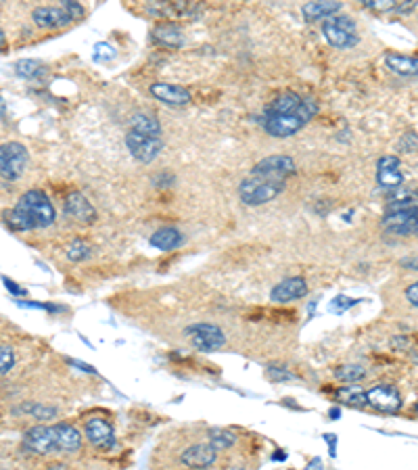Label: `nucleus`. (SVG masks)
I'll return each instance as SVG.
<instances>
[{
    "label": "nucleus",
    "instance_id": "1",
    "mask_svg": "<svg viewBox=\"0 0 418 470\" xmlns=\"http://www.w3.org/2000/svg\"><path fill=\"white\" fill-rule=\"evenodd\" d=\"M57 213L42 190H28L19 197L17 205L7 215V226L17 232H30L38 228H48L54 222Z\"/></svg>",
    "mask_w": 418,
    "mask_h": 470
},
{
    "label": "nucleus",
    "instance_id": "2",
    "mask_svg": "<svg viewBox=\"0 0 418 470\" xmlns=\"http://www.w3.org/2000/svg\"><path fill=\"white\" fill-rule=\"evenodd\" d=\"M285 190L283 180H272V178H261V176H249L247 180L241 182L239 186V197L245 205H263L276 199Z\"/></svg>",
    "mask_w": 418,
    "mask_h": 470
},
{
    "label": "nucleus",
    "instance_id": "3",
    "mask_svg": "<svg viewBox=\"0 0 418 470\" xmlns=\"http://www.w3.org/2000/svg\"><path fill=\"white\" fill-rule=\"evenodd\" d=\"M188 337H190V343L195 349L199 351H216V349H222L226 345V335L220 326L216 324H209V322H197V324H190L186 326L184 331Z\"/></svg>",
    "mask_w": 418,
    "mask_h": 470
},
{
    "label": "nucleus",
    "instance_id": "4",
    "mask_svg": "<svg viewBox=\"0 0 418 470\" xmlns=\"http://www.w3.org/2000/svg\"><path fill=\"white\" fill-rule=\"evenodd\" d=\"M28 166V148L19 142H7L0 148V174L5 180H17Z\"/></svg>",
    "mask_w": 418,
    "mask_h": 470
},
{
    "label": "nucleus",
    "instance_id": "5",
    "mask_svg": "<svg viewBox=\"0 0 418 470\" xmlns=\"http://www.w3.org/2000/svg\"><path fill=\"white\" fill-rule=\"evenodd\" d=\"M23 447L32 453H40V456H48V453H59V439H57V429L46 427V424H38L26 431L23 435Z\"/></svg>",
    "mask_w": 418,
    "mask_h": 470
},
{
    "label": "nucleus",
    "instance_id": "6",
    "mask_svg": "<svg viewBox=\"0 0 418 470\" xmlns=\"http://www.w3.org/2000/svg\"><path fill=\"white\" fill-rule=\"evenodd\" d=\"M126 146L132 153L134 159L143 161V164H151L153 159H157V157H159V153L163 148V142H161V138H151V136H143L138 132L128 130Z\"/></svg>",
    "mask_w": 418,
    "mask_h": 470
},
{
    "label": "nucleus",
    "instance_id": "7",
    "mask_svg": "<svg viewBox=\"0 0 418 470\" xmlns=\"http://www.w3.org/2000/svg\"><path fill=\"white\" fill-rule=\"evenodd\" d=\"M291 174H295V161L289 155H272L261 159L257 166H253L251 176L272 178V180H287Z\"/></svg>",
    "mask_w": 418,
    "mask_h": 470
},
{
    "label": "nucleus",
    "instance_id": "8",
    "mask_svg": "<svg viewBox=\"0 0 418 470\" xmlns=\"http://www.w3.org/2000/svg\"><path fill=\"white\" fill-rule=\"evenodd\" d=\"M366 402L372 410L383 414H397L401 410V398L393 384H375L366 391Z\"/></svg>",
    "mask_w": 418,
    "mask_h": 470
},
{
    "label": "nucleus",
    "instance_id": "9",
    "mask_svg": "<svg viewBox=\"0 0 418 470\" xmlns=\"http://www.w3.org/2000/svg\"><path fill=\"white\" fill-rule=\"evenodd\" d=\"M84 437L101 451H109L115 447L113 424L105 418H88L84 424Z\"/></svg>",
    "mask_w": 418,
    "mask_h": 470
},
{
    "label": "nucleus",
    "instance_id": "10",
    "mask_svg": "<svg viewBox=\"0 0 418 470\" xmlns=\"http://www.w3.org/2000/svg\"><path fill=\"white\" fill-rule=\"evenodd\" d=\"M306 124H308V119L303 115H299V113H293V115H266L263 117V128L274 138H289L295 132H299Z\"/></svg>",
    "mask_w": 418,
    "mask_h": 470
},
{
    "label": "nucleus",
    "instance_id": "11",
    "mask_svg": "<svg viewBox=\"0 0 418 470\" xmlns=\"http://www.w3.org/2000/svg\"><path fill=\"white\" fill-rule=\"evenodd\" d=\"M381 226L389 234H397V237H410L416 234L418 226V207L408 209V211H395V213H385L381 219Z\"/></svg>",
    "mask_w": 418,
    "mask_h": 470
},
{
    "label": "nucleus",
    "instance_id": "12",
    "mask_svg": "<svg viewBox=\"0 0 418 470\" xmlns=\"http://www.w3.org/2000/svg\"><path fill=\"white\" fill-rule=\"evenodd\" d=\"M218 458V449L212 443H195L186 447L180 456L182 464L192 468V470H205L209 468Z\"/></svg>",
    "mask_w": 418,
    "mask_h": 470
},
{
    "label": "nucleus",
    "instance_id": "13",
    "mask_svg": "<svg viewBox=\"0 0 418 470\" xmlns=\"http://www.w3.org/2000/svg\"><path fill=\"white\" fill-rule=\"evenodd\" d=\"M404 182V174L399 172V159L395 155H383L377 164V184L381 188L397 190Z\"/></svg>",
    "mask_w": 418,
    "mask_h": 470
},
{
    "label": "nucleus",
    "instance_id": "14",
    "mask_svg": "<svg viewBox=\"0 0 418 470\" xmlns=\"http://www.w3.org/2000/svg\"><path fill=\"white\" fill-rule=\"evenodd\" d=\"M63 209H65V215H69L72 219H78V222H84V224H92L97 219V209L92 207V203L78 190L69 193L65 197V203H63Z\"/></svg>",
    "mask_w": 418,
    "mask_h": 470
},
{
    "label": "nucleus",
    "instance_id": "15",
    "mask_svg": "<svg viewBox=\"0 0 418 470\" xmlns=\"http://www.w3.org/2000/svg\"><path fill=\"white\" fill-rule=\"evenodd\" d=\"M306 295H308V282H306V278L293 276V278H287L283 282H278L272 288L270 299L274 303H289V301H297V299H301Z\"/></svg>",
    "mask_w": 418,
    "mask_h": 470
},
{
    "label": "nucleus",
    "instance_id": "16",
    "mask_svg": "<svg viewBox=\"0 0 418 470\" xmlns=\"http://www.w3.org/2000/svg\"><path fill=\"white\" fill-rule=\"evenodd\" d=\"M32 19L42 30H57V28H63L74 21L61 5L59 7H38L32 11Z\"/></svg>",
    "mask_w": 418,
    "mask_h": 470
},
{
    "label": "nucleus",
    "instance_id": "17",
    "mask_svg": "<svg viewBox=\"0 0 418 470\" xmlns=\"http://www.w3.org/2000/svg\"><path fill=\"white\" fill-rule=\"evenodd\" d=\"M149 90H151V95L155 99H159L161 103L172 105V107H182V105H188L190 103V92L184 86H178V84L155 82Z\"/></svg>",
    "mask_w": 418,
    "mask_h": 470
},
{
    "label": "nucleus",
    "instance_id": "18",
    "mask_svg": "<svg viewBox=\"0 0 418 470\" xmlns=\"http://www.w3.org/2000/svg\"><path fill=\"white\" fill-rule=\"evenodd\" d=\"M322 34L326 38L328 44H332L335 48H352L360 42V36H356V32H350V30H343L339 26H335L330 19L324 21L322 26Z\"/></svg>",
    "mask_w": 418,
    "mask_h": 470
},
{
    "label": "nucleus",
    "instance_id": "19",
    "mask_svg": "<svg viewBox=\"0 0 418 470\" xmlns=\"http://www.w3.org/2000/svg\"><path fill=\"white\" fill-rule=\"evenodd\" d=\"M182 241H184L182 234L176 228H159L157 232H153V237L149 239L151 247H155L159 251H172V249L180 247Z\"/></svg>",
    "mask_w": 418,
    "mask_h": 470
},
{
    "label": "nucleus",
    "instance_id": "20",
    "mask_svg": "<svg viewBox=\"0 0 418 470\" xmlns=\"http://www.w3.org/2000/svg\"><path fill=\"white\" fill-rule=\"evenodd\" d=\"M57 429V439H59V447L61 451H78L80 445H82V435L76 427L67 424V422H61V424H54Z\"/></svg>",
    "mask_w": 418,
    "mask_h": 470
},
{
    "label": "nucleus",
    "instance_id": "21",
    "mask_svg": "<svg viewBox=\"0 0 418 470\" xmlns=\"http://www.w3.org/2000/svg\"><path fill=\"white\" fill-rule=\"evenodd\" d=\"M130 130L143 134V136H151V138H159L161 136L159 121L153 115H149V113H134L130 117Z\"/></svg>",
    "mask_w": 418,
    "mask_h": 470
},
{
    "label": "nucleus",
    "instance_id": "22",
    "mask_svg": "<svg viewBox=\"0 0 418 470\" xmlns=\"http://www.w3.org/2000/svg\"><path fill=\"white\" fill-rule=\"evenodd\" d=\"M153 36L159 44H163L168 48H180L184 44V34L176 23H159L153 30Z\"/></svg>",
    "mask_w": 418,
    "mask_h": 470
},
{
    "label": "nucleus",
    "instance_id": "23",
    "mask_svg": "<svg viewBox=\"0 0 418 470\" xmlns=\"http://www.w3.org/2000/svg\"><path fill=\"white\" fill-rule=\"evenodd\" d=\"M337 11H341V3H308V5L301 7L306 21L330 19V17H335Z\"/></svg>",
    "mask_w": 418,
    "mask_h": 470
},
{
    "label": "nucleus",
    "instance_id": "24",
    "mask_svg": "<svg viewBox=\"0 0 418 470\" xmlns=\"http://www.w3.org/2000/svg\"><path fill=\"white\" fill-rule=\"evenodd\" d=\"M387 67L397 75H418V57H406V55H387L385 57Z\"/></svg>",
    "mask_w": 418,
    "mask_h": 470
},
{
    "label": "nucleus",
    "instance_id": "25",
    "mask_svg": "<svg viewBox=\"0 0 418 470\" xmlns=\"http://www.w3.org/2000/svg\"><path fill=\"white\" fill-rule=\"evenodd\" d=\"M335 400L347 406H354V408H362L368 406L366 402V391L360 386H341L335 391Z\"/></svg>",
    "mask_w": 418,
    "mask_h": 470
},
{
    "label": "nucleus",
    "instance_id": "26",
    "mask_svg": "<svg viewBox=\"0 0 418 470\" xmlns=\"http://www.w3.org/2000/svg\"><path fill=\"white\" fill-rule=\"evenodd\" d=\"M15 73L19 77H23V80H38V77H42L46 73V69L36 59H21L15 63Z\"/></svg>",
    "mask_w": 418,
    "mask_h": 470
},
{
    "label": "nucleus",
    "instance_id": "27",
    "mask_svg": "<svg viewBox=\"0 0 418 470\" xmlns=\"http://www.w3.org/2000/svg\"><path fill=\"white\" fill-rule=\"evenodd\" d=\"M366 376V370L360 364H343L335 368V378L341 382H360Z\"/></svg>",
    "mask_w": 418,
    "mask_h": 470
},
{
    "label": "nucleus",
    "instance_id": "28",
    "mask_svg": "<svg viewBox=\"0 0 418 470\" xmlns=\"http://www.w3.org/2000/svg\"><path fill=\"white\" fill-rule=\"evenodd\" d=\"M207 437H209V443H212L218 451L232 447L237 443V439H239L237 433H232L228 429H212V431L207 433Z\"/></svg>",
    "mask_w": 418,
    "mask_h": 470
},
{
    "label": "nucleus",
    "instance_id": "29",
    "mask_svg": "<svg viewBox=\"0 0 418 470\" xmlns=\"http://www.w3.org/2000/svg\"><path fill=\"white\" fill-rule=\"evenodd\" d=\"M90 255H92V249L84 241H80V239H76L72 245L67 247V260L69 262H84Z\"/></svg>",
    "mask_w": 418,
    "mask_h": 470
},
{
    "label": "nucleus",
    "instance_id": "30",
    "mask_svg": "<svg viewBox=\"0 0 418 470\" xmlns=\"http://www.w3.org/2000/svg\"><path fill=\"white\" fill-rule=\"evenodd\" d=\"M21 412L34 416L36 420H52L57 416V408H50V406H44V404H30V406H23Z\"/></svg>",
    "mask_w": 418,
    "mask_h": 470
},
{
    "label": "nucleus",
    "instance_id": "31",
    "mask_svg": "<svg viewBox=\"0 0 418 470\" xmlns=\"http://www.w3.org/2000/svg\"><path fill=\"white\" fill-rule=\"evenodd\" d=\"M115 57H117V52H115V48H113L111 44H107V42H99V44H94L92 59H94L97 63H109V61H113Z\"/></svg>",
    "mask_w": 418,
    "mask_h": 470
},
{
    "label": "nucleus",
    "instance_id": "32",
    "mask_svg": "<svg viewBox=\"0 0 418 470\" xmlns=\"http://www.w3.org/2000/svg\"><path fill=\"white\" fill-rule=\"evenodd\" d=\"M15 366V353L9 345H3L0 347V374L7 376Z\"/></svg>",
    "mask_w": 418,
    "mask_h": 470
},
{
    "label": "nucleus",
    "instance_id": "33",
    "mask_svg": "<svg viewBox=\"0 0 418 470\" xmlns=\"http://www.w3.org/2000/svg\"><path fill=\"white\" fill-rule=\"evenodd\" d=\"M364 7L377 13H391V11L395 13L397 3H393V0H364Z\"/></svg>",
    "mask_w": 418,
    "mask_h": 470
},
{
    "label": "nucleus",
    "instance_id": "34",
    "mask_svg": "<svg viewBox=\"0 0 418 470\" xmlns=\"http://www.w3.org/2000/svg\"><path fill=\"white\" fill-rule=\"evenodd\" d=\"M61 7L69 13V17H72L74 21H80V19L86 17V9L80 3H74V0H63Z\"/></svg>",
    "mask_w": 418,
    "mask_h": 470
},
{
    "label": "nucleus",
    "instance_id": "35",
    "mask_svg": "<svg viewBox=\"0 0 418 470\" xmlns=\"http://www.w3.org/2000/svg\"><path fill=\"white\" fill-rule=\"evenodd\" d=\"M356 303H360L358 299H350V297H343V295H339V297H335L332 301H330V311H335V313H343V311H347L350 307H354Z\"/></svg>",
    "mask_w": 418,
    "mask_h": 470
},
{
    "label": "nucleus",
    "instance_id": "36",
    "mask_svg": "<svg viewBox=\"0 0 418 470\" xmlns=\"http://www.w3.org/2000/svg\"><path fill=\"white\" fill-rule=\"evenodd\" d=\"M330 21H332L335 26L343 28V30L356 32V21H354L352 17H345V15H335V17H330Z\"/></svg>",
    "mask_w": 418,
    "mask_h": 470
},
{
    "label": "nucleus",
    "instance_id": "37",
    "mask_svg": "<svg viewBox=\"0 0 418 470\" xmlns=\"http://www.w3.org/2000/svg\"><path fill=\"white\" fill-rule=\"evenodd\" d=\"M406 299H408L410 305L418 307V282H414V284H410V286L406 288Z\"/></svg>",
    "mask_w": 418,
    "mask_h": 470
},
{
    "label": "nucleus",
    "instance_id": "38",
    "mask_svg": "<svg viewBox=\"0 0 418 470\" xmlns=\"http://www.w3.org/2000/svg\"><path fill=\"white\" fill-rule=\"evenodd\" d=\"M416 0H401V3H397L395 7V13H410L412 9H416Z\"/></svg>",
    "mask_w": 418,
    "mask_h": 470
},
{
    "label": "nucleus",
    "instance_id": "39",
    "mask_svg": "<svg viewBox=\"0 0 418 470\" xmlns=\"http://www.w3.org/2000/svg\"><path fill=\"white\" fill-rule=\"evenodd\" d=\"M3 282H5V286H7V291L9 293H13V295H23V288H19V284H15L13 280H9L7 276L3 278Z\"/></svg>",
    "mask_w": 418,
    "mask_h": 470
},
{
    "label": "nucleus",
    "instance_id": "40",
    "mask_svg": "<svg viewBox=\"0 0 418 470\" xmlns=\"http://www.w3.org/2000/svg\"><path fill=\"white\" fill-rule=\"evenodd\" d=\"M67 364H72V366H76V368H82V370H84V372H88V374H97L94 366H88V364H84V362H78V360H67Z\"/></svg>",
    "mask_w": 418,
    "mask_h": 470
},
{
    "label": "nucleus",
    "instance_id": "41",
    "mask_svg": "<svg viewBox=\"0 0 418 470\" xmlns=\"http://www.w3.org/2000/svg\"><path fill=\"white\" fill-rule=\"evenodd\" d=\"M324 441L330 445V456L335 458V456H337V453H335V451H337V439H335V435H324Z\"/></svg>",
    "mask_w": 418,
    "mask_h": 470
},
{
    "label": "nucleus",
    "instance_id": "42",
    "mask_svg": "<svg viewBox=\"0 0 418 470\" xmlns=\"http://www.w3.org/2000/svg\"><path fill=\"white\" fill-rule=\"evenodd\" d=\"M401 266L404 268H410L414 272H418V260H401Z\"/></svg>",
    "mask_w": 418,
    "mask_h": 470
},
{
    "label": "nucleus",
    "instance_id": "43",
    "mask_svg": "<svg viewBox=\"0 0 418 470\" xmlns=\"http://www.w3.org/2000/svg\"><path fill=\"white\" fill-rule=\"evenodd\" d=\"M272 460H274V462H276V460H278V462H283V460H287V453H285L283 449H278V451H274Z\"/></svg>",
    "mask_w": 418,
    "mask_h": 470
},
{
    "label": "nucleus",
    "instance_id": "44",
    "mask_svg": "<svg viewBox=\"0 0 418 470\" xmlns=\"http://www.w3.org/2000/svg\"><path fill=\"white\" fill-rule=\"evenodd\" d=\"M46 470H67V466H65V464H59V462H57V464H50V466H48Z\"/></svg>",
    "mask_w": 418,
    "mask_h": 470
},
{
    "label": "nucleus",
    "instance_id": "45",
    "mask_svg": "<svg viewBox=\"0 0 418 470\" xmlns=\"http://www.w3.org/2000/svg\"><path fill=\"white\" fill-rule=\"evenodd\" d=\"M328 416H330L332 420H337V418L341 416V410H339V408H332V410L328 412Z\"/></svg>",
    "mask_w": 418,
    "mask_h": 470
},
{
    "label": "nucleus",
    "instance_id": "46",
    "mask_svg": "<svg viewBox=\"0 0 418 470\" xmlns=\"http://www.w3.org/2000/svg\"><path fill=\"white\" fill-rule=\"evenodd\" d=\"M410 358H412V362H416V364H418V349H416V351H412V353H410Z\"/></svg>",
    "mask_w": 418,
    "mask_h": 470
},
{
    "label": "nucleus",
    "instance_id": "47",
    "mask_svg": "<svg viewBox=\"0 0 418 470\" xmlns=\"http://www.w3.org/2000/svg\"><path fill=\"white\" fill-rule=\"evenodd\" d=\"M416 237H418V226H416Z\"/></svg>",
    "mask_w": 418,
    "mask_h": 470
},
{
    "label": "nucleus",
    "instance_id": "48",
    "mask_svg": "<svg viewBox=\"0 0 418 470\" xmlns=\"http://www.w3.org/2000/svg\"><path fill=\"white\" fill-rule=\"evenodd\" d=\"M416 414H418V404H416Z\"/></svg>",
    "mask_w": 418,
    "mask_h": 470
}]
</instances>
